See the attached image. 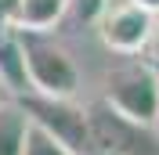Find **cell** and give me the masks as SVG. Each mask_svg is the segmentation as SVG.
I'll list each match as a JSON object with an SVG mask.
<instances>
[{
    "label": "cell",
    "instance_id": "1",
    "mask_svg": "<svg viewBox=\"0 0 159 155\" xmlns=\"http://www.w3.org/2000/svg\"><path fill=\"white\" fill-rule=\"evenodd\" d=\"M18 33L22 61L29 76V94L43 97H76L80 94V69L69 47L51 29H15Z\"/></svg>",
    "mask_w": 159,
    "mask_h": 155
},
{
    "label": "cell",
    "instance_id": "2",
    "mask_svg": "<svg viewBox=\"0 0 159 155\" xmlns=\"http://www.w3.org/2000/svg\"><path fill=\"white\" fill-rule=\"evenodd\" d=\"M101 105H109L116 116L130 123L148 126L159 112V83H156V65L152 61H127V65L109 69L105 76V97Z\"/></svg>",
    "mask_w": 159,
    "mask_h": 155
},
{
    "label": "cell",
    "instance_id": "3",
    "mask_svg": "<svg viewBox=\"0 0 159 155\" xmlns=\"http://www.w3.org/2000/svg\"><path fill=\"white\" fill-rule=\"evenodd\" d=\"M25 112L33 126H40L43 134H51L54 141L69 148L76 155H90L94 144H90V119L87 108H80L72 97H43V94H22L15 97Z\"/></svg>",
    "mask_w": 159,
    "mask_h": 155
},
{
    "label": "cell",
    "instance_id": "4",
    "mask_svg": "<svg viewBox=\"0 0 159 155\" xmlns=\"http://www.w3.org/2000/svg\"><path fill=\"white\" fill-rule=\"evenodd\" d=\"M90 119V144L94 152H112V155H159V137L148 126L130 123V119L116 116L109 105L87 108Z\"/></svg>",
    "mask_w": 159,
    "mask_h": 155
},
{
    "label": "cell",
    "instance_id": "5",
    "mask_svg": "<svg viewBox=\"0 0 159 155\" xmlns=\"http://www.w3.org/2000/svg\"><path fill=\"white\" fill-rule=\"evenodd\" d=\"M152 18L145 7H138L134 0H119V4H105L98 18V36L101 43L112 51V54H123V58H138L145 43H148V33H152Z\"/></svg>",
    "mask_w": 159,
    "mask_h": 155
},
{
    "label": "cell",
    "instance_id": "6",
    "mask_svg": "<svg viewBox=\"0 0 159 155\" xmlns=\"http://www.w3.org/2000/svg\"><path fill=\"white\" fill-rule=\"evenodd\" d=\"M0 83L7 87L11 97L29 94V76H25V61H22L15 25H0Z\"/></svg>",
    "mask_w": 159,
    "mask_h": 155
},
{
    "label": "cell",
    "instance_id": "7",
    "mask_svg": "<svg viewBox=\"0 0 159 155\" xmlns=\"http://www.w3.org/2000/svg\"><path fill=\"white\" fill-rule=\"evenodd\" d=\"M69 11V0H18L15 29H54Z\"/></svg>",
    "mask_w": 159,
    "mask_h": 155
},
{
    "label": "cell",
    "instance_id": "8",
    "mask_svg": "<svg viewBox=\"0 0 159 155\" xmlns=\"http://www.w3.org/2000/svg\"><path fill=\"white\" fill-rule=\"evenodd\" d=\"M25 130H29V119L22 112V105L15 97L0 101V155H22Z\"/></svg>",
    "mask_w": 159,
    "mask_h": 155
},
{
    "label": "cell",
    "instance_id": "9",
    "mask_svg": "<svg viewBox=\"0 0 159 155\" xmlns=\"http://www.w3.org/2000/svg\"><path fill=\"white\" fill-rule=\"evenodd\" d=\"M22 155H76V152H69L61 141H54L51 134H43L40 126L29 123V130H25V144H22Z\"/></svg>",
    "mask_w": 159,
    "mask_h": 155
},
{
    "label": "cell",
    "instance_id": "10",
    "mask_svg": "<svg viewBox=\"0 0 159 155\" xmlns=\"http://www.w3.org/2000/svg\"><path fill=\"white\" fill-rule=\"evenodd\" d=\"M105 4H109V0H69V11H65V15H72L76 22H94L101 11H105Z\"/></svg>",
    "mask_w": 159,
    "mask_h": 155
},
{
    "label": "cell",
    "instance_id": "11",
    "mask_svg": "<svg viewBox=\"0 0 159 155\" xmlns=\"http://www.w3.org/2000/svg\"><path fill=\"white\" fill-rule=\"evenodd\" d=\"M141 54H145L152 65H159V15L152 18V33H148V43H145V51H141Z\"/></svg>",
    "mask_w": 159,
    "mask_h": 155
},
{
    "label": "cell",
    "instance_id": "12",
    "mask_svg": "<svg viewBox=\"0 0 159 155\" xmlns=\"http://www.w3.org/2000/svg\"><path fill=\"white\" fill-rule=\"evenodd\" d=\"M15 11L18 0H0V25H15Z\"/></svg>",
    "mask_w": 159,
    "mask_h": 155
},
{
    "label": "cell",
    "instance_id": "13",
    "mask_svg": "<svg viewBox=\"0 0 159 155\" xmlns=\"http://www.w3.org/2000/svg\"><path fill=\"white\" fill-rule=\"evenodd\" d=\"M138 7H145L148 15H159V0H134Z\"/></svg>",
    "mask_w": 159,
    "mask_h": 155
},
{
    "label": "cell",
    "instance_id": "14",
    "mask_svg": "<svg viewBox=\"0 0 159 155\" xmlns=\"http://www.w3.org/2000/svg\"><path fill=\"white\" fill-rule=\"evenodd\" d=\"M148 130H152V134L159 137V112H156V119H152V123H148Z\"/></svg>",
    "mask_w": 159,
    "mask_h": 155
},
{
    "label": "cell",
    "instance_id": "15",
    "mask_svg": "<svg viewBox=\"0 0 159 155\" xmlns=\"http://www.w3.org/2000/svg\"><path fill=\"white\" fill-rule=\"evenodd\" d=\"M7 97H11V94H7V87H4V83H0V101H7Z\"/></svg>",
    "mask_w": 159,
    "mask_h": 155
},
{
    "label": "cell",
    "instance_id": "16",
    "mask_svg": "<svg viewBox=\"0 0 159 155\" xmlns=\"http://www.w3.org/2000/svg\"><path fill=\"white\" fill-rule=\"evenodd\" d=\"M156 83H159V65H156Z\"/></svg>",
    "mask_w": 159,
    "mask_h": 155
}]
</instances>
